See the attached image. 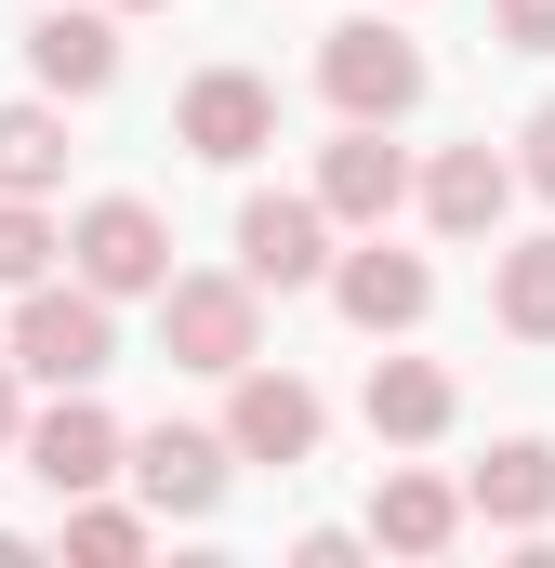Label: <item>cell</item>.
Here are the masks:
<instances>
[{
	"mask_svg": "<svg viewBox=\"0 0 555 568\" xmlns=\"http://www.w3.org/2000/svg\"><path fill=\"white\" fill-rule=\"evenodd\" d=\"M172 133H185V159L239 172V159H265V145H278V93L252 80V67H199L185 106H172Z\"/></svg>",
	"mask_w": 555,
	"mask_h": 568,
	"instance_id": "cell-6",
	"label": "cell"
},
{
	"mask_svg": "<svg viewBox=\"0 0 555 568\" xmlns=\"http://www.w3.org/2000/svg\"><path fill=\"white\" fill-rule=\"evenodd\" d=\"M107 13H159V0H107Z\"/></svg>",
	"mask_w": 555,
	"mask_h": 568,
	"instance_id": "cell-24",
	"label": "cell"
},
{
	"mask_svg": "<svg viewBox=\"0 0 555 568\" xmlns=\"http://www.w3.org/2000/svg\"><path fill=\"white\" fill-rule=\"evenodd\" d=\"M503 199H516V159H503V145H450V159L423 172L436 239H503Z\"/></svg>",
	"mask_w": 555,
	"mask_h": 568,
	"instance_id": "cell-14",
	"label": "cell"
},
{
	"mask_svg": "<svg viewBox=\"0 0 555 568\" xmlns=\"http://www.w3.org/2000/svg\"><path fill=\"white\" fill-rule=\"evenodd\" d=\"M67 556H80V568H133L145 556V516L107 503V489H80V503H67Z\"/></svg>",
	"mask_w": 555,
	"mask_h": 568,
	"instance_id": "cell-19",
	"label": "cell"
},
{
	"mask_svg": "<svg viewBox=\"0 0 555 568\" xmlns=\"http://www.w3.org/2000/svg\"><path fill=\"white\" fill-rule=\"evenodd\" d=\"M27 384H107V357H120V304L80 278H27L13 291V344H0Z\"/></svg>",
	"mask_w": 555,
	"mask_h": 568,
	"instance_id": "cell-1",
	"label": "cell"
},
{
	"mask_svg": "<svg viewBox=\"0 0 555 568\" xmlns=\"http://www.w3.org/2000/svg\"><path fill=\"white\" fill-rule=\"evenodd\" d=\"M357 410H371L384 449H423V436H450V371L436 357H371V397Z\"/></svg>",
	"mask_w": 555,
	"mask_h": 568,
	"instance_id": "cell-15",
	"label": "cell"
},
{
	"mask_svg": "<svg viewBox=\"0 0 555 568\" xmlns=\"http://www.w3.org/2000/svg\"><path fill=\"white\" fill-rule=\"evenodd\" d=\"M371 542H384V556H450V542H463V489L423 476V463H384V489H371Z\"/></svg>",
	"mask_w": 555,
	"mask_h": 568,
	"instance_id": "cell-13",
	"label": "cell"
},
{
	"mask_svg": "<svg viewBox=\"0 0 555 568\" xmlns=\"http://www.w3.org/2000/svg\"><path fill=\"white\" fill-rule=\"evenodd\" d=\"M317 93H331L344 120H411L423 106V40H397L384 13L331 27V40H317Z\"/></svg>",
	"mask_w": 555,
	"mask_h": 568,
	"instance_id": "cell-3",
	"label": "cell"
},
{
	"mask_svg": "<svg viewBox=\"0 0 555 568\" xmlns=\"http://www.w3.org/2000/svg\"><path fill=\"white\" fill-rule=\"evenodd\" d=\"M27 80H40L53 106H93V93L120 80V13H107V0H80V13H67V0H53V13L27 27Z\"/></svg>",
	"mask_w": 555,
	"mask_h": 568,
	"instance_id": "cell-10",
	"label": "cell"
},
{
	"mask_svg": "<svg viewBox=\"0 0 555 568\" xmlns=\"http://www.w3.org/2000/svg\"><path fill=\"white\" fill-rule=\"evenodd\" d=\"M516 145H529L516 172H529V185H543V199H555V106H543V120H529V133H516Z\"/></svg>",
	"mask_w": 555,
	"mask_h": 568,
	"instance_id": "cell-22",
	"label": "cell"
},
{
	"mask_svg": "<svg viewBox=\"0 0 555 568\" xmlns=\"http://www.w3.org/2000/svg\"><path fill=\"white\" fill-rule=\"evenodd\" d=\"M53 252H67V225L40 212V199H0V291H27V278H53Z\"/></svg>",
	"mask_w": 555,
	"mask_h": 568,
	"instance_id": "cell-20",
	"label": "cell"
},
{
	"mask_svg": "<svg viewBox=\"0 0 555 568\" xmlns=\"http://www.w3.org/2000/svg\"><path fill=\"white\" fill-rule=\"evenodd\" d=\"M13 463H27L53 503H80V489H107V476H120V424L93 410V384H53V410L13 436Z\"/></svg>",
	"mask_w": 555,
	"mask_h": 568,
	"instance_id": "cell-5",
	"label": "cell"
},
{
	"mask_svg": "<svg viewBox=\"0 0 555 568\" xmlns=\"http://www.w3.org/2000/svg\"><path fill=\"white\" fill-rule=\"evenodd\" d=\"M225 384H239V397H225V463H317V424H331L317 384H291V371H265V357L225 371Z\"/></svg>",
	"mask_w": 555,
	"mask_h": 568,
	"instance_id": "cell-8",
	"label": "cell"
},
{
	"mask_svg": "<svg viewBox=\"0 0 555 568\" xmlns=\"http://www.w3.org/2000/svg\"><path fill=\"white\" fill-rule=\"evenodd\" d=\"M40 185H67V106L53 93L0 106V199H40Z\"/></svg>",
	"mask_w": 555,
	"mask_h": 568,
	"instance_id": "cell-17",
	"label": "cell"
},
{
	"mask_svg": "<svg viewBox=\"0 0 555 568\" xmlns=\"http://www.w3.org/2000/svg\"><path fill=\"white\" fill-rule=\"evenodd\" d=\"M67 278H80V291H107V304H133V291L172 278V225H159L145 199H93V212L67 225Z\"/></svg>",
	"mask_w": 555,
	"mask_h": 568,
	"instance_id": "cell-4",
	"label": "cell"
},
{
	"mask_svg": "<svg viewBox=\"0 0 555 568\" xmlns=\"http://www.w3.org/2000/svg\"><path fill=\"white\" fill-rule=\"evenodd\" d=\"M490 304H503V331H516V344H555V239H516V252H503V278H490Z\"/></svg>",
	"mask_w": 555,
	"mask_h": 568,
	"instance_id": "cell-18",
	"label": "cell"
},
{
	"mask_svg": "<svg viewBox=\"0 0 555 568\" xmlns=\"http://www.w3.org/2000/svg\"><path fill=\"white\" fill-rule=\"evenodd\" d=\"M239 278H252V291H317V278H331V212L291 199V185L239 199Z\"/></svg>",
	"mask_w": 555,
	"mask_h": 568,
	"instance_id": "cell-7",
	"label": "cell"
},
{
	"mask_svg": "<svg viewBox=\"0 0 555 568\" xmlns=\"http://www.w3.org/2000/svg\"><path fill=\"white\" fill-rule=\"evenodd\" d=\"M490 27H503V53H555V0H490Z\"/></svg>",
	"mask_w": 555,
	"mask_h": 568,
	"instance_id": "cell-21",
	"label": "cell"
},
{
	"mask_svg": "<svg viewBox=\"0 0 555 568\" xmlns=\"http://www.w3.org/2000/svg\"><path fill=\"white\" fill-rule=\"evenodd\" d=\"M397 199H411V159L384 145V120H344V145L317 159V212L331 225H384Z\"/></svg>",
	"mask_w": 555,
	"mask_h": 568,
	"instance_id": "cell-11",
	"label": "cell"
},
{
	"mask_svg": "<svg viewBox=\"0 0 555 568\" xmlns=\"http://www.w3.org/2000/svg\"><path fill=\"white\" fill-rule=\"evenodd\" d=\"M331 304H344L357 331H423L436 278H423V252H384V225H371V252H344V265H331Z\"/></svg>",
	"mask_w": 555,
	"mask_h": 568,
	"instance_id": "cell-12",
	"label": "cell"
},
{
	"mask_svg": "<svg viewBox=\"0 0 555 568\" xmlns=\"http://www.w3.org/2000/svg\"><path fill=\"white\" fill-rule=\"evenodd\" d=\"M159 344H172V371H252L265 357V291L252 278H159Z\"/></svg>",
	"mask_w": 555,
	"mask_h": 568,
	"instance_id": "cell-2",
	"label": "cell"
},
{
	"mask_svg": "<svg viewBox=\"0 0 555 568\" xmlns=\"http://www.w3.org/2000/svg\"><path fill=\"white\" fill-rule=\"evenodd\" d=\"M120 476L145 489V516H212V503H225V436L145 424V436H120Z\"/></svg>",
	"mask_w": 555,
	"mask_h": 568,
	"instance_id": "cell-9",
	"label": "cell"
},
{
	"mask_svg": "<svg viewBox=\"0 0 555 568\" xmlns=\"http://www.w3.org/2000/svg\"><path fill=\"white\" fill-rule=\"evenodd\" d=\"M13 436H27V371L0 357V463H13Z\"/></svg>",
	"mask_w": 555,
	"mask_h": 568,
	"instance_id": "cell-23",
	"label": "cell"
},
{
	"mask_svg": "<svg viewBox=\"0 0 555 568\" xmlns=\"http://www.w3.org/2000/svg\"><path fill=\"white\" fill-rule=\"evenodd\" d=\"M463 516H490V529H543V516H555V449H543V436H503V449L476 463Z\"/></svg>",
	"mask_w": 555,
	"mask_h": 568,
	"instance_id": "cell-16",
	"label": "cell"
}]
</instances>
